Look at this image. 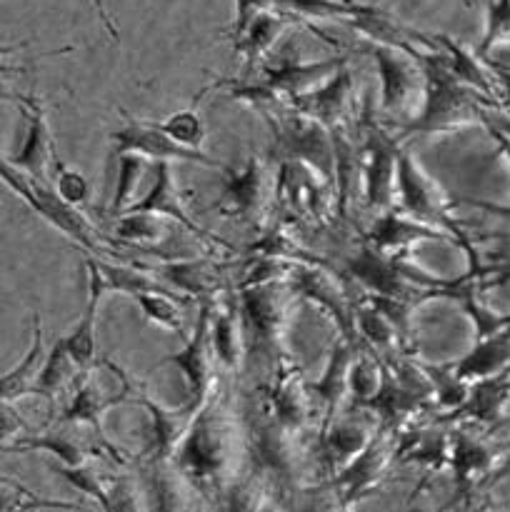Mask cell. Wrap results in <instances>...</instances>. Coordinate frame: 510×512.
Returning a JSON list of instances; mask_svg holds the SVG:
<instances>
[{
    "label": "cell",
    "mask_w": 510,
    "mask_h": 512,
    "mask_svg": "<svg viewBox=\"0 0 510 512\" xmlns=\"http://www.w3.org/2000/svg\"><path fill=\"white\" fill-rule=\"evenodd\" d=\"M163 283L195 300H213L223 293V270L213 260H178L155 268Z\"/></svg>",
    "instance_id": "f546056e"
},
{
    "label": "cell",
    "mask_w": 510,
    "mask_h": 512,
    "mask_svg": "<svg viewBox=\"0 0 510 512\" xmlns=\"http://www.w3.org/2000/svg\"><path fill=\"white\" fill-rule=\"evenodd\" d=\"M430 40H433V48L440 50V53L445 55V60H448V68L453 70V75L460 80V83H465L468 88H473L475 93H480V95H485L488 100H493V95H495L493 78L485 73L483 60H480L478 55L470 53V50H465L463 45H460L458 40L450 38V35H430Z\"/></svg>",
    "instance_id": "1f68e13d"
},
{
    "label": "cell",
    "mask_w": 510,
    "mask_h": 512,
    "mask_svg": "<svg viewBox=\"0 0 510 512\" xmlns=\"http://www.w3.org/2000/svg\"><path fill=\"white\" fill-rule=\"evenodd\" d=\"M273 5L275 0H235V20H233V28H230V40L243 35L245 28H248L260 13L273 10Z\"/></svg>",
    "instance_id": "7dc6e473"
},
{
    "label": "cell",
    "mask_w": 510,
    "mask_h": 512,
    "mask_svg": "<svg viewBox=\"0 0 510 512\" xmlns=\"http://www.w3.org/2000/svg\"><path fill=\"white\" fill-rule=\"evenodd\" d=\"M365 240L385 255H405L410 245L418 243H458L455 235L433 228L428 223H420V220L393 208L375 215L373 225L365 233Z\"/></svg>",
    "instance_id": "ac0fdd59"
},
{
    "label": "cell",
    "mask_w": 510,
    "mask_h": 512,
    "mask_svg": "<svg viewBox=\"0 0 510 512\" xmlns=\"http://www.w3.org/2000/svg\"><path fill=\"white\" fill-rule=\"evenodd\" d=\"M355 333H358V343H365L375 353H393L398 345L400 330L390 323L388 315L380 308H375L370 300L365 303H355Z\"/></svg>",
    "instance_id": "8d00e7d4"
},
{
    "label": "cell",
    "mask_w": 510,
    "mask_h": 512,
    "mask_svg": "<svg viewBox=\"0 0 510 512\" xmlns=\"http://www.w3.org/2000/svg\"><path fill=\"white\" fill-rule=\"evenodd\" d=\"M80 375H83V370H80V365L70 355L68 343H65V338H58L53 348H50V353L45 355V363L40 368L38 380H35V395L58 400L65 390L73 388V383H78Z\"/></svg>",
    "instance_id": "d6a6232c"
},
{
    "label": "cell",
    "mask_w": 510,
    "mask_h": 512,
    "mask_svg": "<svg viewBox=\"0 0 510 512\" xmlns=\"http://www.w3.org/2000/svg\"><path fill=\"white\" fill-rule=\"evenodd\" d=\"M50 473L60 475L65 483L73 485L80 495L95 500L100 510L108 512L110 505V475H103L93 463L85 465H50Z\"/></svg>",
    "instance_id": "ab89813d"
},
{
    "label": "cell",
    "mask_w": 510,
    "mask_h": 512,
    "mask_svg": "<svg viewBox=\"0 0 510 512\" xmlns=\"http://www.w3.org/2000/svg\"><path fill=\"white\" fill-rule=\"evenodd\" d=\"M115 238L133 245H160L168 238V218L155 213H123L115 218Z\"/></svg>",
    "instance_id": "60d3db41"
},
{
    "label": "cell",
    "mask_w": 510,
    "mask_h": 512,
    "mask_svg": "<svg viewBox=\"0 0 510 512\" xmlns=\"http://www.w3.org/2000/svg\"><path fill=\"white\" fill-rule=\"evenodd\" d=\"M0 175H3V183L8 185V188L13 190L35 215H40L50 228L63 233L65 238L73 240L75 245H80V248L88 250V253L98 255L100 245L93 225L85 220L80 208H73V205L65 203V200L55 193L53 185L43 183V180L28 178V175L10 168L8 163L0 165Z\"/></svg>",
    "instance_id": "277c9868"
},
{
    "label": "cell",
    "mask_w": 510,
    "mask_h": 512,
    "mask_svg": "<svg viewBox=\"0 0 510 512\" xmlns=\"http://www.w3.org/2000/svg\"><path fill=\"white\" fill-rule=\"evenodd\" d=\"M510 48V0H490L485 8L483 38H480L475 55L480 60L488 58L495 48Z\"/></svg>",
    "instance_id": "f6af8a7d"
},
{
    "label": "cell",
    "mask_w": 510,
    "mask_h": 512,
    "mask_svg": "<svg viewBox=\"0 0 510 512\" xmlns=\"http://www.w3.org/2000/svg\"><path fill=\"white\" fill-rule=\"evenodd\" d=\"M510 405V368L490 378L470 383L468 398L460 408L445 418V423H480L493 425L505 415Z\"/></svg>",
    "instance_id": "d4e9b609"
},
{
    "label": "cell",
    "mask_w": 510,
    "mask_h": 512,
    "mask_svg": "<svg viewBox=\"0 0 510 512\" xmlns=\"http://www.w3.org/2000/svg\"><path fill=\"white\" fill-rule=\"evenodd\" d=\"M395 200H398L400 213L410 215V218L420 220V223H428L433 228L445 230V233L455 235L458 243L463 245L470 253V248L465 245L463 233L458 228V220L450 218V205L445 198L443 190L435 185V180H430L425 175V170L420 168L418 160L408 153L405 148H400L398 153V173H395Z\"/></svg>",
    "instance_id": "5b68a950"
},
{
    "label": "cell",
    "mask_w": 510,
    "mask_h": 512,
    "mask_svg": "<svg viewBox=\"0 0 510 512\" xmlns=\"http://www.w3.org/2000/svg\"><path fill=\"white\" fill-rule=\"evenodd\" d=\"M123 153L143 155V158L153 160V163H193L200 165V168L220 170V173L225 175L230 173L228 165L210 158L205 150L185 148V145H180L178 140L170 138L168 133H163V130L155 123H150V120L128 118V115H125V123L110 133V155Z\"/></svg>",
    "instance_id": "52a82bcc"
},
{
    "label": "cell",
    "mask_w": 510,
    "mask_h": 512,
    "mask_svg": "<svg viewBox=\"0 0 510 512\" xmlns=\"http://www.w3.org/2000/svg\"><path fill=\"white\" fill-rule=\"evenodd\" d=\"M155 125H158L163 133H168L173 140H178L180 145L193 150H203L205 138H208V128H205V120L195 103L188 105V108L165 115V118L158 120Z\"/></svg>",
    "instance_id": "7bdbcfd3"
},
{
    "label": "cell",
    "mask_w": 510,
    "mask_h": 512,
    "mask_svg": "<svg viewBox=\"0 0 510 512\" xmlns=\"http://www.w3.org/2000/svg\"><path fill=\"white\" fill-rule=\"evenodd\" d=\"M18 105L25 120V133L23 140H20L18 153H13L10 158H3V163H8L18 173L28 175V178L50 183L48 170L53 168L55 143L48 128L45 105L40 103V98L33 90L25 95H18Z\"/></svg>",
    "instance_id": "5bb4252c"
},
{
    "label": "cell",
    "mask_w": 510,
    "mask_h": 512,
    "mask_svg": "<svg viewBox=\"0 0 510 512\" xmlns=\"http://www.w3.org/2000/svg\"><path fill=\"white\" fill-rule=\"evenodd\" d=\"M43 353V325H40L38 315H33V340H30L28 353L20 358V363L15 365L10 373H5L3 378H0V398H3V403L15 405L20 398L35 395V380H38L40 368H43L45 363Z\"/></svg>",
    "instance_id": "4dcf8cb0"
},
{
    "label": "cell",
    "mask_w": 510,
    "mask_h": 512,
    "mask_svg": "<svg viewBox=\"0 0 510 512\" xmlns=\"http://www.w3.org/2000/svg\"><path fill=\"white\" fill-rule=\"evenodd\" d=\"M500 455L483 440H475L468 430L450 433L448 468L453 473L455 490L460 495H470L480 483L490 478Z\"/></svg>",
    "instance_id": "44dd1931"
},
{
    "label": "cell",
    "mask_w": 510,
    "mask_h": 512,
    "mask_svg": "<svg viewBox=\"0 0 510 512\" xmlns=\"http://www.w3.org/2000/svg\"><path fill=\"white\" fill-rule=\"evenodd\" d=\"M115 160H118V175H115V190L113 200H110L108 205V213L113 215V218H118V215L125 213L128 205L133 203V193L135 188H138L140 178L145 175V168H148L150 160L135 153L115 155Z\"/></svg>",
    "instance_id": "b9f144b4"
},
{
    "label": "cell",
    "mask_w": 510,
    "mask_h": 512,
    "mask_svg": "<svg viewBox=\"0 0 510 512\" xmlns=\"http://www.w3.org/2000/svg\"><path fill=\"white\" fill-rule=\"evenodd\" d=\"M510 368V323L500 325L488 335H480L478 343L453 365L455 375L465 383L490 378Z\"/></svg>",
    "instance_id": "f1b7e54d"
},
{
    "label": "cell",
    "mask_w": 510,
    "mask_h": 512,
    "mask_svg": "<svg viewBox=\"0 0 510 512\" xmlns=\"http://www.w3.org/2000/svg\"><path fill=\"white\" fill-rule=\"evenodd\" d=\"M350 98H353V75H350L348 65H345L338 73L330 75L325 83H320L318 88L295 98L293 103H290V108H293L295 113L305 115V118L315 120V123L333 130L335 125L345 123Z\"/></svg>",
    "instance_id": "7402d4cb"
},
{
    "label": "cell",
    "mask_w": 510,
    "mask_h": 512,
    "mask_svg": "<svg viewBox=\"0 0 510 512\" xmlns=\"http://www.w3.org/2000/svg\"><path fill=\"white\" fill-rule=\"evenodd\" d=\"M263 408L268 418L288 430L303 433L313 423V393L288 355L275 365L273 380L265 388Z\"/></svg>",
    "instance_id": "4fadbf2b"
},
{
    "label": "cell",
    "mask_w": 510,
    "mask_h": 512,
    "mask_svg": "<svg viewBox=\"0 0 510 512\" xmlns=\"http://www.w3.org/2000/svg\"><path fill=\"white\" fill-rule=\"evenodd\" d=\"M133 300L138 303L140 313L145 315V320L158 328L168 330V333L180 335L183 333V298L175 295V290H148V293L133 295Z\"/></svg>",
    "instance_id": "f35d334b"
},
{
    "label": "cell",
    "mask_w": 510,
    "mask_h": 512,
    "mask_svg": "<svg viewBox=\"0 0 510 512\" xmlns=\"http://www.w3.org/2000/svg\"><path fill=\"white\" fill-rule=\"evenodd\" d=\"M130 400L140 405V408L148 413L150 420V435H148V450H145V458H158V460H170L178 453L180 443L188 435L190 425H193L195 413H198V405L188 403L185 400L178 408H165V405L155 403V400L145 398V395H133Z\"/></svg>",
    "instance_id": "ffe728a7"
},
{
    "label": "cell",
    "mask_w": 510,
    "mask_h": 512,
    "mask_svg": "<svg viewBox=\"0 0 510 512\" xmlns=\"http://www.w3.org/2000/svg\"><path fill=\"white\" fill-rule=\"evenodd\" d=\"M63 428L58 430H48L43 435H30V438L18 440L15 445H3L5 453H30V450H43V453H50L58 458V463L63 465H85L93 463V460L103 458L105 453L115 455L113 450H108L105 445H95V443H85L80 435L70 433V425L60 423Z\"/></svg>",
    "instance_id": "83f0119b"
},
{
    "label": "cell",
    "mask_w": 510,
    "mask_h": 512,
    "mask_svg": "<svg viewBox=\"0 0 510 512\" xmlns=\"http://www.w3.org/2000/svg\"><path fill=\"white\" fill-rule=\"evenodd\" d=\"M285 25H288L285 15L275 13V10H265L245 28L243 35L233 40V53L240 55L245 63H258L275 48Z\"/></svg>",
    "instance_id": "e575fe53"
},
{
    "label": "cell",
    "mask_w": 510,
    "mask_h": 512,
    "mask_svg": "<svg viewBox=\"0 0 510 512\" xmlns=\"http://www.w3.org/2000/svg\"><path fill=\"white\" fill-rule=\"evenodd\" d=\"M130 398H133V385H130L128 375L123 373L118 383L110 385L100 378L98 370L88 368L75 383L73 395H70L63 415H60V423L88 425L103 443H108L103 433V415Z\"/></svg>",
    "instance_id": "7c38bea8"
},
{
    "label": "cell",
    "mask_w": 510,
    "mask_h": 512,
    "mask_svg": "<svg viewBox=\"0 0 510 512\" xmlns=\"http://www.w3.org/2000/svg\"><path fill=\"white\" fill-rule=\"evenodd\" d=\"M125 213H155V215H163V218L173 220V223L183 225L188 233L198 235V238L205 240H213L215 238L210 233H205L193 218H190L188 208L183 203V195H180L178 185H175L173 178V170H170V163H155L153 165V185H150L148 193L143 195L140 200L128 205ZM123 215V213H120Z\"/></svg>",
    "instance_id": "603a6c76"
},
{
    "label": "cell",
    "mask_w": 510,
    "mask_h": 512,
    "mask_svg": "<svg viewBox=\"0 0 510 512\" xmlns=\"http://www.w3.org/2000/svg\"><path fill=\"white\" fill-rule=\"evenodd\" d=\"M398 458V438L395 430L378 425V433L368 443V448L350 460L335 478H330L335 500L343 503V508H350L353 503L363 500L365 495L373 493L388 475V468Z\"/></svg>",
    "instance_id": "30bf717a"
},
{
    "label": "cell",
    "mask_w": 510,
    "mask_h": 512,
    "mask_svg": "<svg viewBox=\"0 0 510 512\" xmlns=\"http://www.w3.org/2000/svg\"><path fill=\"white\" fill-rule=\"evenodd\" d=\"M210 343H213L218 368L238 375L248 358V338H245L243 315H240L238 293H220L210 300Z\"/></svg>",
    "instance_id": "e0dca14e"
},
{
    "label": "cell",
    "mask_w": 510,
    "mask_h": 512,
    "mask_svg": "<svg viewBox=\"0 0 510 512\" xmlns=\"http://www.w3.org/2000/svg\"><path fill=\"white\" fill-rule=\"evenodd\" d=\"M400 138L388 133L375 120L363 123V148H360V180L363 203L375 215L385 213L395 203V173H398Z\"/></svg>",
    "instance_id": "8992f818"
},
{
    "label": "cell",
    "mask_w": 510,
    "mask_h": 512,
    "mask_svg": "<svg viewBox=\"0 0 510 512\" xmlns=\"http://www.w3.org/2000/svg\"><path fill=\"white\" fill-rule=\"evenodd\" d=\"M483 123H490V125H493V128H498L500 133H505L510 138V118H498V115H490L488 110H485Z\"/></svg>",
    "instance_id": "816d5d0a"
},
{
    "label": "cell",
    "mask_w": 510,
    "mask_h": 512,
    "mask_svg": "<svg viewBox=\"0 0 510 512\" xmlns=\"http://www.w3.org/2000/svg\"><path fill=\"white\" fill-rule=\"evenodd\" d=\"M210 300H200L198 318L193 333L185 340L178 353H170L160 360V365H173L185 380V400L193 405H203L218 385V360H215L213 343H210Z\"/></svg>",
    "instance_id": "9c48e42d"
},
{
    "label": "cell",
    "mask_w": 510,
    "mask_h": 512,
    "mask_svg": "<svg viewBox=\"0 0 510 512\" xmlns=\"http://www.w3.org/2000/svg\"><path fill=\"white\" fill-rule=\"evenodd\" d=\"M293 300L295 295L285 278L240 285L238 303L245 338H248V355L275 365L285 358L283 340L288 333V315Z\"/></svg>",
    "instance_id": "3957f363"
},
{
    "label": "cell",
    "mask_w": 510,
    "mask_h": 512,
    "mask_svg": "<svg viewBox=\"0 0 510 512\" xmlns=\"http://www.w3.org/2000/svg\"><path fill=\"white\" fill-rule=\"evenodd\" d=\"M370 55L380 80V110L388 115L408 113L415 93H423V70L418 60L388 45H373Z\"/></svg>",
    "instance_id": "9a60e30c"
},
{
    "label": "cell",
    "mask_w": 510,
    "mask_h": 512,
    "mask_svg": "<svg viewBox=\"0 0 510 512\" xmlns=\"http://www.w3.org/2000/svg\"><path fill=\"white\" fill-rule=\"evenodd\" d=\"M265 205V163L258 155H250L238 173L230 170L215 210L223 218L250 223Z\"/></svg>",
    "instance_id": "d6986e66"
},
{
    "label": "cell",
    "mask_w": 510,
    "mask_h": 512,
    "mask_svg": "<svg viewBox=\"0 0 510 512\" xmlns=\"http://www.w3.org/2000/svg\"><path fill=\"white\" fill-rule=\"evenodd\" d=\"M83 263L85 275H88V298H85V308L80 313L78 325L73 328V333L65 335V343H68L70 355L80 365V370H88L95 365V323H98L100 300L108 293V288H105L95 255H85Z\"/></svg>",
    "instance_id": "4316f807"
},
{
    "label": "cell",
    "mask_w": 510,
    "mask_h": 512,
    "mask_svg": "<svg viewBox=\"0 0 510 512\" xmlns=\"http://www.w3.org/2000/svg\"><path fill=\"white\" fill-rule=\"evenodd\" d=\"M450 435L433 428H410L398 438L400 463H418L425 468L440 470L448 465Z\"/></svg>",
    "instance_id": "836d02e7"
},
{
    "label": "cell",
    "mask_w": 510,
    "mask_h": 512,
    "mask_svg": "<svg viewBox=\"0 0 510 512\" xmlns=\"http://www.w3.org/2000/svg\"><path fill=\"white\" fill-rule=\"evenodd\" d=\"M53 188L55 193H58L65 203L73 205V208H83L90 200V195H93L88 178H85L78 168L63 163L58 150H55L53 155Z\"/></svg>",
    "instance_id": "bcb514c9"
},
{
    "label": "cell",
    "mask_w": 510,
    "mask_h": 512,
    "mask_svg": "<svg viewBox=\"0 0 510 512\" xmlns=\"http://www.w3.org/2000/svg\"><path fill=\"white\" fill-rule=\"evenodd\" d=\"M240 420L235 415L228 388L218 380L210 398L195 413L188 435L173 455L195 493L223 498L228 485L238 478V455L243 448Z\"/></svg>",
    "instance_id": "6da1fadb"
},
{
    "label": "cell",
    "mask_w": 510,
    "mask_h": 512,
    "mask_svg": "<svg viewBox=\"0 0 510 512\" xmlns=\"http://www.w3.org/2000/svg\"><path fill=\"white\" fill-rule=\"evenodd\" d=\"M505 480H510V450L505 455H500L493 473H490V478L485 480V485H498V483H505Z\"/></svg>",
    "instance_id": "f907efd6"
},
{
    "label": "cell",
    "mask_w": 510,
    "mask_h": 512,
    "mask_svg": "<svg viewBox=\"0 0 510 512\" xmlns=\"http://www.w3.org/2000/svg\"><path fill=\"white\" fill-rule=\"evenodd\" d=\"M348 65V55H333V58L315 60V63H300V60H283L278 65H268L263 73V80L273 85L288 103H293L300 95L310 93L320 83L338 73L340 68Z\"/></svg>",
    "instance_id": "cb8c5ba5"
},
{
    "label": "cell",
    "mask_w": 510,
    "mask_h": 512,
    "mask_svg": "<svg viewBox=\"0 0 510 512\" xmlns=\"http://www.w3.org/2000/svg\"><path fill=\"white\" fill-rule=\"evenodd\" d=\"M415 60L423 70V103L418 115L403 125V135L458 133L470 125H483L485 105L493 100L460 83L440 50H423Z\"/></svg>",
    "instance_id": "7a4b0ae2"
},
{
    "label": "cell",
    "mask_w": 510,
    "mask_h": 512,
    "mask_svg": "<svg viewBox=\"0 0 510 512\" xmlns=\"http://www.w3.org/2000/svg\"><path fill=\"white\" fill-rule=\"evenodd\" d=\"M273 123H278L275 135H278V145L288 163L303 165L320 183L335 188V145L330 128L295 113V110L288 118L280 115Z\"/></svg>",
    "instance_id": "ba28073f"
},
{
    "label": "cell",
    "mask_w": 510,
    "mask_h": 512,
    "mask_svg": "<svg viewBox=\"0 0 510 512\" xmlns=\"http://www.w3.org/2000/svg\"><path fill=\"white\" fill-rule=\"evenodd\" d=\"M90 5H93L95 15H98V20H100V25L105 28V33L110 35V40H113V43H120V30H118V25H115L113 15L108 13V5H105V0H90Z\"/></svg>",
    "instance_id": "681fc988"
},
{
    "label": "cell",
    "mask_w": 510,
    "mask_h": 512,
    "mask_svg": "<svg viewBox=\"0 0 510 512\" xmlns=\"http://www.w3.org/2000/svg\"><path fill=\"white\" fill-rule=\"evenodd\" d=\"M313 263H298L290 268V290H293V295L298 300L318 305V308L338 325V333L343 335V338L358 343V333H355V303H350L343 285H340L328 270Z\"/></svg>",
    "instance_id": "8fae6325"
},
{
    "label": "cell",
    "mask_w": 510,
    "mask_h": 512,
    "mask_svg": "<svg viewBox=\"0 0 510 512\" xmlns=\"http://www.w3.org/2000/svg\"><path fill=\"white\" fill-rule=\"evenodd\" d=\"M98 260V268L103 273L105 288L108 293H123V295H138V293H148V290H173L165 288V285L158 283L155 273L150 270L140 268V265H120V263H110V260H103L95 255Z\"/></svg>",
    "instance_id": "74e56055"
},
{
    "label": "cell",
    "mask_w": 510,
    "mask_h": 512,
    "mask_svg": "<svg viewBox=\"0 0 510 512\" xmlns=\"http://www.w3.org/2000/svg\"><path fill=\"white\" fill-rule=\"evenodd\" d=\"M355 348H358V343L340 335L333 343V348H330L328 363H325V370L320 373V378L313 385H308L313 398L323 408V423H320V428L328 425L338 415L340 405L348 400V373L350 363L355 358Z\"/></svg>",
    "instance_id": "484cf974"
},
{
    "label": "cell",
    "mask_w": 510,
    "mask_h": 512,
    "mask_svg": "<svg viewBox=\"0 0 510 512\" xmlns=\"http://www.w3.org/2000/svg\"><path fill=\"white\" fill-rule=\"evenodd\" d=\"M370 418L335 415L328 425L318 430V460L328 478H335L350 460H355L368 448L373 435L378 433L370 425Z\"/></svg>",
    "instance_id": "2e32d148"
},
{
    "label": "cell",
    "mask_w": 510,
    "mask_h": 512,
    "mask_svg": "<svg viewBox=\"0 0 510 512\" xmlns=\"http://www.w3.org/2000/svg\"><path fill=\"white\" fill-rule=\"evenodd\" d=\"M460 205L483 210V213L495 215V218H500L503 223L510 225V203H490V200H480V198H460Z\"/></svg>",
    "instance_id": "c3c4849f"
},
{
    "label": "cell",
    "mask_w": 510,
    "mask_h": 512,
    "mask_svg": "<svg viewBox=\"0 0 510 512\" xmlns=\"http://www.w3.org/2000/svg\"><path fill=\"white\" fill-rule=\"evenodd\" d=\"M275 5H280L285 10H293L298 15H305V18L348 23V20L365 13L370 3H358V0H275Z\"/></svg>",
    "instance_id": "ee69618b"
},
{
    "label": "cell",
    "mask_w": 510,
    "mask_h": 512,
    "mask_svg": "<svg viewBox=\"0 0 510 512\" xmlns=\"http://www.w3.org/2000/svg\"><path fill=\"white\" fill-rule=\"evenodd\" d=\"M385 380V363H380L378 353L370 348H363L358 343L355 358L350 363L348 373V400L355 408H365L375 395L380 393Z\"/></svg>",
    "instance_id": "d590c367"
}]
</instances>
